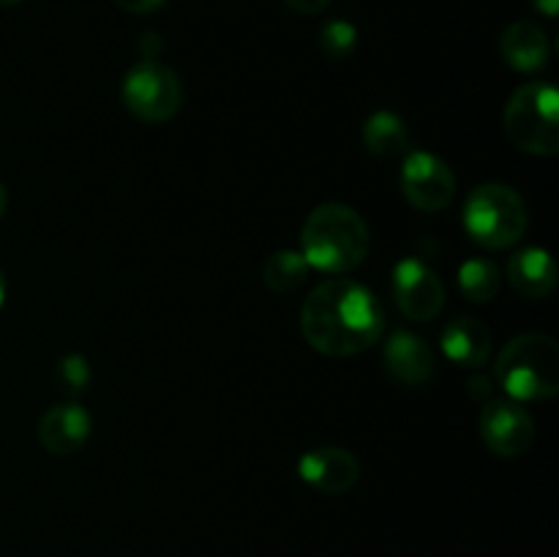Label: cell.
<instances>
[{
	"instance_id": "6da1fadb",
	"label": "cell",
	"mask_w": 559,
	"mask_h": 557,
	"mask_svg": "<svg viewBox=\"0 0 559 557\" xmlns=\"http://www.w3.org/2000/svg\"><path fill=\"white\" fill-rule=\"evenodd\" d=\"M300 331L317 353L349 358L380 342L385 315L377 295L360 282L328 278L304 300Z\"/></svg>"
},
{
	"instance_id": "7a4b0ae2",
	"label": "cell",
	"mask_w": 559,
	"mask_h": 557,
	"mask_svg": "<svg viewBox=\"0 0 559 557\" xmlns=\"http://www.w3.org/2000/svg\"><path fill=\"white\" fill-rule=\"evenodd\" d=\"M300 254L311 271L342 276L355 271L369 254V227L349 205L322 202L300 227Z\"/></svg>"
},
{
	"instance_id": "3957f363",
	"label": "cell",
	"mask_w": 559,
	"mask_h": 557,
	"mask_svg": "<svg viewBox=\"0 0 559 557\" xmlns=\"http://www.w3.org/2000/svg\"><path fill=\"white\" fill-rule=\"evenodd\" d=\"M497 386L513 402H546L559 391V344L546 333L513 336L497 355Z\"/></svg>"
},
{
	"instance_id": "277c9868",
	"label": "cell",
	"mask_w": 559,
	"mask_h": 557,
	"mask_svg": "<svg viewBox=\"0 0 559 557\" xmlns=\"http://www.w3.org/2000/svg\"><path fill=\"white\" fill-rule=\"evenodd\" d=\"M527 202L506 183H480L464 202V229L484 249H508L524 235Z\"/></svg>"
},
{
	"instance_id": "5b68a950",
	"label": "cell",
	"mask_w": 559,
	"mask_h": 557,
	"mask_svg": "<svg viewBox=\"0 0 559 557\" xmlns=\"http://www.w3.org/2000/svg\"><path fill=\"white\" fill-rule=\"evenodd\" d=\"M506 131L519 151L555 156L559 151V93L549 82H527L506 104Z\"/></svg>"
},
{
	"instance_id": "8992f818",
	"label": "cell",
	"mask_w": 559,
	"mask_h": 557,
	"mask_svg": "<svg viewBox=\"0 0 559 557\" xmlns=\"http://www.w3.org/2000/svg\"><path fill=\"white\" fill-rule=\"evenodd\" d=\"M123 107L142 123H167L183 104V85L167 63L142 58L120 82Z\"/></svg>"
},
{
	"instance_id": "52a82bcc",
	"label": "cell",
	"mask_w": 559,
	"mask_h": 557,
	"mask_svg": "<svg viewBox=\"0 0 559 557\" xmlns=\"http://www.w3.org/2000/svg\"><path fill=\"white\" fill-rule=\"evenodd\" d=\"M404 200L424 213H437L451 205L456 194L453 169L440 156L426 151H407L399 175Z\"/></svg>"
},
{
	"instance_id": "ba28073f",
	"label": "cell",
	"mask_w": 559,
	"mask_h": 557,
	"mask_svg": "<svg viewBox=\"0 0 559 557\" xmlns=\"http://www.w3.org/2000/svg\"><path fill=\"white\" fill-rule=\"evenodd\" d=\"M480 437L491 453L516 459L533 446L535 420L513 399H489L480 410Z\"/></svg>"
},
{
	"instance_id": "9c48e42d",
	"label": "cell",
	"mask_w": 559,
	"mask_h": 557,
	"mask_svg": "<svg viewBox=\"0 0 559 557\" xmlns=\"http://www.w3.org/2000/svg\"><path fill=\"white\" fill-rule=\"evenodd\" d=\"M393 298L404 317L415 322H429L445 306V287L431 265L418 257H404L393 271Z\"/></svg>"
},
{
	"instance_id": "30bf717a",
	"label": "cell",
	"mask_w": 559,
	"mask_h": 557,
	"mask_svg": "<svg viewBox=\"0 0 559 557\" xmlns=\"http://www.w3.org/2000/svg\"><path fill=\"white\" fill-rule=\"evenodd\" d=\"M298 475L320 495H344L358 484L360 464L347 448L320 446L300 453Z\"/></svg>"
},
{
	"instance_id": "8fae6325",
	"label": "cell",
	"mask_w": 559,
	"mask_h": 557,
	"mask_svg": "<svg viewBox=\"0 0 559 557\" xmlns=\"http://www.w3.org/2000/svg\"><path fill=\"white\" fill-rule=\"evenodd\" d=\"M93 431L87 410L76 402L52 404L38 418V440L52 457H74L85 448Z\"/></svg>"
},
{
	"instance_id": "7c38bea8",
	"label": "cell",
	"mask_w": 559,
	"mask_h": 557,
	"mask_svg": "<svg viewBox=\"0 0 559 557\" xmlns=\"http://www.w3.org/2000/svg\"><path fill=\"white\" fill-rule=\"evenodd\" d=\"M382 364L385 371L399 386L418 388L435 377V355L429 344L413 331H393L382 349Z\"/></svg>"
},
{
	"instance_id": "4fadbf2b",
	"label": "cell",
	"mask_w": 559,
	"mask_h": 557,
	"mask_svg": "<svg viewBox=\"0 0 559 557\" xmlns=\"http://www.w3.org/2000/svg\"><path fill=\"white\" fill-rule=\"evenodd\" d=\"M440 347L448 360H453L462 369L478 371L486 366L491 355V333L475 317H453L445 328H442Z\"/></svg>"
},
{
	"instance_id": "5bb4252c",
	"label": "cell",
	"mask_w": 559,
	"mask_h": 557,
	"mask_svg": "<svg viewBox=\"0 0 559 557\" xmlns=\"http://www.w3.org/2000/svg\"><path fill=\"white\" fill-rule=\"evenodd\" d=\"M500 52L513 71L535 74L549 63V36L538 22H511L500 38Z\"/></svg>"
},
{
	"instance_id": "9a60e30c",
	"label": "cell",
	"mask_w": 559,
	"mask_h": 557,
	"mask_svg": "<svg viewBox=\"0 0 559 557\" xmlns=\"http://www.w3.org/2000/svg\"><path fill=\"white\" fill-rule=\"evenodd\" d=\"M508 282L524 298H549L557 287V265L555 257L546 249H522L508 262Z\"/></svg>"
},
{
	"instance_id": "2e32d148",
	"label": "cell",
	"mask_w": 559,
	"mask_h": 557,
	"mask_svg": "<svg viewBox=\"0 0 559 557\" xmlns=\"http://www.w3.org/2000/svg\"><path fill=\"white\" fill-rule=\"evenodd\" d=\"M364 145L366 151L374 153L380 158H396L404 156L409 151V134L407 126L399 115L393 112H374L369 120L364 123Z\"/></svg>"
},
{
	"instance_id": "e0dca14e",
	"label": "cell",
	"mask_w": 559,
	"mask_h": 557,
	"mask_svg": "<svg viewBox=\"0 0 559 557\" xmlns=\"http://www.w3.org/2000/svg\"><path fill=\"white\" fill-rule=\"evenodd\" d=\"M262 276H265L267 287L287 295L309 282L311 265L298 249H282L267 257L265 265H262Z\"/></svg>"
},
{
	"instance_id": "ac0fdd59",
	"label": "cell",
	"mask_w": 559,
	"mask_h": 557,
	"mask_svg": "<svg viewBox=\"0 0 559 557\" xmlns=\"http://www.w3.org/2000/svg\"><path fill=\"white\" fill-rule=\"evenodd\" d=\"M500 268L489 257H469L459 268V287H462L464 298L473 304H489L500 293Z\"/></svg>"
},
{
	"instance_id": "d6986e66",
	"label": "cell",
	"mask_w": 559,
	"mask_h": 557,
	"mask_svg": "<svg viewBox=\"0 0 559 557\" xmlns=\"http://www.w3.org/2000/svg\"><path fill=\"white\" fill-rule=\"evenodd\" d=\"M91 380L93 371L85 355L69 353L55 364V382H58V388L66 396H80L82 391H87Z\"/></svg>"
},
{
	"instance_id": "ffe728a7",
	"label": "cell",
	"mask_w": 559,
	"mask_h": 557,
	"mask_svg": "<svg viewBox=\"0 0 559 557\" xmlns=\"http://www.w3.org/2000/svg\"><path fill=\"white\" fill-rule=\"evenodd\" d=\"M320 49L333 60H342L347 55H353L355 44H358V31H355L353 22L347 20H331L320 27Z\"/></svg>"
},
{
	"instance_id": "44dd1931",
	"label": "cell",
	"mask_w": 559,
	"mask_h": 557,
	"mask_svg": "<svg viewBox=\"0 0 559 557\" xmlns=\"http://www.w3.org/2000/svg\"><path fill=\"white\" fill-rule=\"evenodd\" d=\"M118 9L129 11V14H153V11L162 9L167 0H112Z\"/></svg>"
},
{
	"instance_id": "7402d4cb",
	"label": "cell",
	"mask_w": 559,
	"mask_h": 557,
	"mask_svg": "<svg viewBox=\"0 0 559 557\" xmlns=\"http://www.w3.org/2000/svg\"><path fill=\"white\" fill-rule=\"evenodd\" d=\"M295 14H304V16H314L320 11H325L331 5V0H284Z\"/></svg>"
},
{
	"instance_id": "603a6c76",
	"label": "cell",
	"mask_w": 559,
	"mask_h": 557,
	"mask_svg": "<svg viewBox=\"0 0 559 557\" xmlns=\"http://www.w3.org/2000/svg\"><path fill=\"white\" fill-rule=\"evenodd\" d=\"M486 386H491V382L484 380V377H475V380H469V396L484 399V404H486L491 399V391Z\"/></svg>"
},
{
	"instance_id": "cb8c5ba5",
	"label": "cell",
	"mask_w": 559,
	"mask_h": 557,
	"mask_svg": "<svg viewBox=\"0 0 559 557\" xmlns=\"http://www.w3.org/2000/svg\"><path fill=\"white\" fill-rule=\"evenodd\" d=\"M530 5H533L535 11H540L544 16H549V20H555L559 14V0H530Z\"/></svg>"
},
{
	"instance_id": "d4e9b609",
	"label": "cell",
	"mask_w": 559,
	"mask_h": 557,
	"mask_svg": "<svg viewBox=\"0 0 559 557\" xmlns=\"http://www.w3.org/2000/svg\"><path fill=\"white\" fill-rule=\"evenodd\" d=\"M5 205H9V191H5V186L0 183V218H3Z\"/></svg>"
},
{
	"instance_id": "484cf974",
	"label": "cell",
	"mask_w": 559,
	"mask_h": 557,
	"mask_svg": "<svg viewBox=\"0 0 559 557\" xmlns=\"http://www.w3.org/2000/svg\"><path fill=\"white\" fill-rule=\"evenodd\" d=\"M5 293H9V287H5V273L0 271V309H3L5 304Z\"/></svg>"
},
{
	"instance_id": "4316f807",
	"label": "cell",
	"mask_w": 559,
	"mask_h": 557,
	"mask_svg": "<svg viewBox=\"0 0 559 557\" xmlns=\"http://www.w3.org/2000/svg\"><path fill=\"white\" fill-rule=\"evenodd\" d=\"M16 3H22V0H0V5H16Z\"/></svg>"
}]
</instances>
